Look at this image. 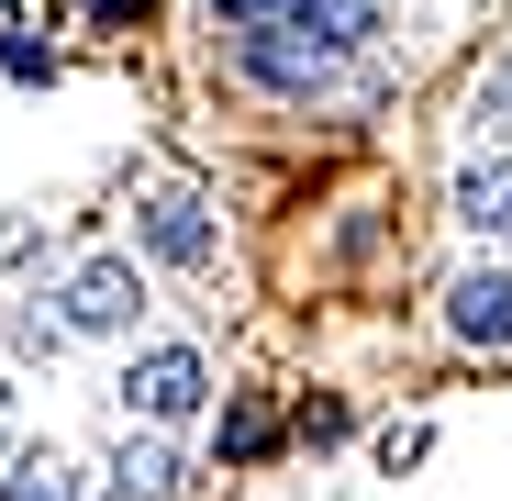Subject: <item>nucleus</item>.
<instances>
[{
    "label": "nucleus",
    "mask_w": 512,
    "mask_h": 501,
    "mask_svg": "<svg viewBox=\"0 0 512 501\" xmlns=\"http://www.w3.org/2000/svg\"><path fill=\"white\" fill-rule=\"evenodd\" d=\"M67 323H78V334H134V323H145V279H134L123 257L78 268V290H67Z\"/></svg>",
    "instance_id": "f257e3e1"
},
{
    "label": "nucleus",
    "mask_w": 512,
    "mask_h": 501,
    "mask_svg": "<svg viewBox=\"0 0 512 501\" xmlns=\"http://www.w3.org/2000/svg\"><path fill=\"white\" fill-rule=\"evenodd\" d=\"M201 379H212V368H201L190 346H156V357H134V368H123V390H134V401L156 412V424H179V412H201Z\"/></svg>",
    "instance_id": "f03ea898"
},
{
    "label": "nucleus",
    "mask_w": 512,
    "mask_h": 501,
    "mask_svg": "<svg viewBox=\"0 0 512 501\" xmlns=\"http://www.w3.org/2000/svg\"><path fill=\"white\" fill-rule=\"evenodd\" d=\"M446 323L468 334V346H512V268H468L457 301H446Z\"/></svg>",
    "instance_id": "7ed1b4c3"
},
{
    "label": "nucleus",
    "mask_w": 512,
    "mask_h": 501,
    "mask_svg": "<svg viewBox=\"0 0 512 501\" xmlns=\"http://www.w3.org/2000/svg\"><path fill=\"white\" fill-rule=\"evenodd\" d=\"M145 234H156V257H179V268H212V223L190 190H156L145 201Z\"/></svg>",
    "instance_id": "20e7f679"
},
{
    "label": "nucleus",
    "mask_w": 512,
    "mask_h": 501,
    "mask_svg": "<svg viewBox=\"0 0 512 501\" xmlns=\"http://www.w3.org/2000/svg\"><path fill=\"white\" fill-rule=\"evenodd\" d=\"M101 501H179V457H167V446H123Z\"/></svg>",
    "instance_id": "39448f33"
},
{
    "label": "nucleus",
    "mask_w": 512,
    "mask_h": 501,
    "mask_svg": "<svg viewBox=\"0 0 512 501\" xmlns=\"http://www.w3.org/2000/svg\"><path fill=\"white\" fill-rule=\"evenodd\" d=\"M457 212L479 223V234H512V156H479L468 179H457Z\"/></svg>",
    "instance_id": "423d86ee"
},
{
    "label": "nucleus",
    "mask_w": 512,
    "mask_h": 501,
    "mask_svg": "<svg viewBox=\"0 0 512 501\" xmlns=\"http://www.w3.org/2000/svg\"><path fill=\"white\" fill-rule=\"evenodd\" d=\"M0 501H78V479L56 446H23V457H0Z\"/></svg>",
    "instance_id": "0eeeda50"
},
{
    "label": "nucleus",
    "mask_w": 512,
    "mask_h": 501,
    "mask_svg": "<svg viewBox=\"0 0 512 501\" xmlns=\"http://www.w3.org/2000/svg\"><path fill=\"white\" fill-rule=\"evenodd\" d=\"M279 0H212V23H268Z\"/></svg>",
    "instance_id": "6e6552de"
},
{
    "label": "nucleus",
    "mask_w": 512,
    "mask_h": 501,
    "mask_svg": "<svg viewBox=\"0 0 512 501\" xmlns=\"http://www.w3.org/2000/svg\"><path fill=\"white\" fill-rule=\"evenodd\" d=\"M0 446H12V390H0Z\"/></svg>",
    "instance_id": "1a4fd4ad"
}]
</instances>
